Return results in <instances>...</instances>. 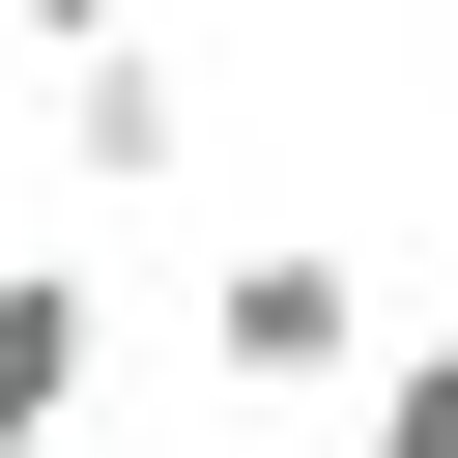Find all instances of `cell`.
I'll list each match as a JSON object with an SVG mask.
<instances>
[{
    "instance_id": "1",
    "label": "cell",
    "mask_w": 458,
    "mask_h": 458,
    "mask_svg": "<svg viewBox=\"0 0 458 458\" xmlns=\"http://www.w3.org/2000/svg\"><path fill=\"white\" fill-rule=\"evenodd\" d=\"M200 372H229V401H344V372H372V286H344L315 229H229V258H200Z\"/></svg>"
},
{
    "instance_id": "2",
    "label": "cell",
    "mask_w": 458,
    "mask_h": 458,
    "mask_svg": "<svg viewBox=\"0 0 458 458\" xmlns=\"http://www.w3.org/2000/svg\"><path fill=\"white\" fill-rule=\"evenodd\" d=\"M57 143H86L114 200H143V172H200V86H172L143 29H86V86H57Z\"/></svg>"
},
{
    "instance_id": "3",
    "label": "cell",
    "mask_w": 458,
    "mask_h": 458,
    "mask_svg": "<svg viewBox=\"0 0 458 458\" xmlns=\"http://www.w3.org/2000/svg\"><path fill=\"white\" fill-rule=\"evenodd\" d=\"M0 429L86 458V258H29V229H0Z\"/></svg>"
},
{
    "instance_id": "4",
    "label": "cell",
    "mask_w": 458,
    "mask_h": 458,
    "mask_svg": "<svg viewBox=\"0 0 458 458\" xmlns=\"http://www.w3.org/2000/svg\"><path fill=\"white\" fill-rule=\"evenodd\" d=\"M344 458H458V344H372L344 372Z\"/></svg>"
},
{
    "instance_id": "5",
    "label": "cell",
    "mask_w": 458,
    "mask_h": 458,
    "mask_svg": "<svg viewBox=\"0 0 458 458\" xmlns=\"http://www.w3.org/2000/svg\"><path fill=\"white\" fill-rule=\"evenodd\" d=\"M0 29H57V57H86V29H143V0H0Z\"/></svg>"
},
{
    "instance_id": "6",
    "label": "cell",
    "mask_w": 458,
    "mask_h": 458,
    "mask_svg": "<svg viewBox=\"0 0 458 458\" xmlns=\"http://www.w3.org/2000/svg\"><path fill=\"white\" fill-rule=\"evenodd\" d=\"M0 458H57V429H0Z\"/></svg>"
}]
</instances>
